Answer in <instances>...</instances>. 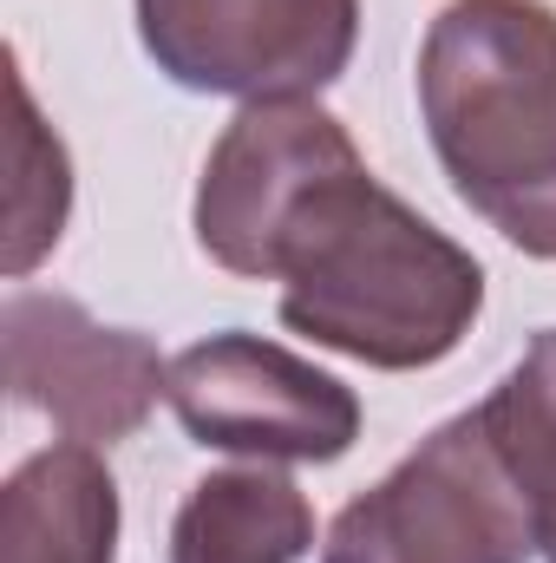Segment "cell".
I'll use <instances>...</instances> for the list:
<instances>
[{"label":"cell","mask_w":556,"mask_h":563,"mask_svg":"<svg viewBox=\"0 0 556 563\" xmlns=\"http://www.w3.org/2000/svg\"><path fill=\"white\" fill-rule=\"evenodd\" d=\"M256 282H281V321L294 334L387 374L445 361L485 308L471 250L380 190L367 157L327 170L281 217Z\"/></svg>","instance_id":"6da1fadb"},{"label":"cell","mask_w":556,"mask_h":563,"mask_svg":"<svg viewBox=\"0 0 556 563\" xmlns=\"http://www.w3.org/2000/svg\"><path fill=\"white\" fill-rule=\"evenodd\" d=\"M419 112L452 190L524 256L556 263V13L452 0L419 46Z\"/></svg>","instance_id":"7a4b0ae2"},{"label":"cell","mask_w":556,"mask_h":563,"mask_svg":"<svg viewBox=\"0 0 556 563\" xmlns=\"http://www.w3.org/2000/svg\"><path fill=\"white\" fill-rule=\"evenodd\" d=\"M531 551L524 492L485 420L458 413L334 518L321 563H524Z\"/></svg>","instance_id":"3957f363"},{"label":"cell","mask_w":556,"mask_h":563,"mask_svg":"<svg viewBox=\"0 0 556 563\" xmlns=\"http://www.w3.org/2000/svg\"><path fill=\"white\" fill-rule=\"evenodd\" d=\"M170 413L210 452H243L263 465H327L360 439V400L314 361L263 334H210L170 361Z\"/></svg>","instance_id":"277c9868"},{"label":"cell","mask_w":556,"mask_h":563,"mask_svg":"<svg viewBox=\"0 0 556 563\" xmlns=\"http://www.w3.org/2000/svg\"><path fill=\"white\" fill-rule=\"evenodd\" d=\"M157 73L223 99H308L360 40V0H138Z\"/></svg>","instance_id":"5b68a950"},{"label":"cell","mask_w":556,"mask_h":563,"mask_svg":"<svg viewBox=\"0 0 556 563\" xmlns=\"http://www.w3.org/2000/svg\"><path fill=\"white\" fill-rule=\"evenodd\" d=\"M7 341V394L40 407L73 445H119L157 407L170 361L132 328L92 321L73 295L13 288L0 308Z\"/></svg>","instance_id":"8992f818"},{"label":"cell","mask_w":556,"mask_h":563,"mask_svg":"<svg viewBox=\"0 0 556 563\" xmlns=\"http://www.w3.org/2000/svg\"><path fill=\"white\" fill-rule=\"evenodd\" d=\"M347 157H360L347 125L314 99H256L216 139L197 184V243L230 276H263L276 223Z\"/></svg>","instance_id":"52a82bcc"},{"label":"cell","mask_w":556,"mask_h":563,"mask_svg":"<svg viewBox=\"0 0 556 563\" xmlns=\"http://www.w3.org/2000/svg\"><path fill=\"white\" fill-rule=\"evenodd\" d=\"M0 563H119V485L92 445H46L0 485Z\"/></svg>","instance_id":"ba28073f"},{"label":"cell","mask_w":556,"mask_h":563,"mask_svg":"<svg viewBox=\"0 0 556 563\" xmlns=\"http://www.w3.org/2000/svg\"><path fill=\"white\" fill-rule=\"evenodd\" d=\"M314 551V511L276 465H230L190 485L170 563H301Z\"/></svg>","instance_id":"9c48e42d"},{"label":"cell","mask_w":556,"mask_h":563,"mask_svg":"<svg viewBox=\"0 0 556 563\" xmlns=\"http://www.w3.org/2000/svg\"><path fill=\"white\" fill-rule=\"evenodd\" d=\"M478 420L491 432L511 485L531 505L537 551L556 563V328H544L524 347V361L491 387V400L478 407Z\"/></svg>","instance_id":"30bf717a"},{"label":"cell","mask_w":556,"mask_h":563,"mask_svg":"<svg viewBox=\"0 0 556 563\" xmlns=\"http://www.w3.org/2000/svg\"><path fill=\"white\" fill-rule=\"evenodd\" d=\"M7 92H13V132H7V157H13V184H7V276L20 282L66 230L73 164H66V144L40 125L20 66L7 79Z\"/></svg>","instance_id":"8fae6325"}]
</instances>
